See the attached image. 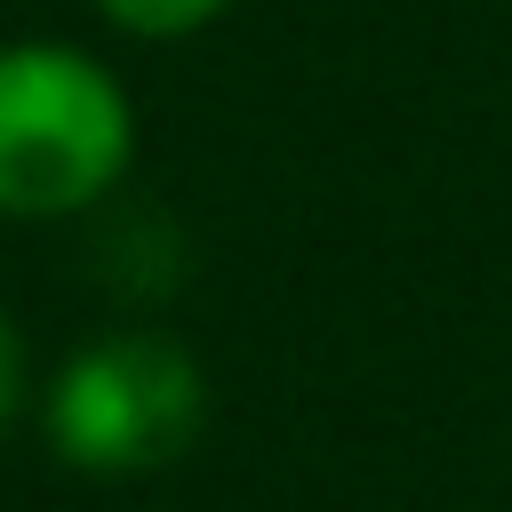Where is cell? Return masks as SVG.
<instances>
[{
  "label": "cell",
  "instance_id": "cell-1",
  "mask_svg": "<svg viewBox=\"0 0 512 512\" xmlns=\"http://www.w3.org/2000/svg\"><path fill=\"white\" fill-rule=\"evenodd\" d=\"M136 152L120 80L64 40L0 48V216L56 224L112 200Z\"/></svg>",
  "mask_w": 512,
  "mask_h": 512
},
{
  "label": "cell",
  "instance_id": "cell-2",
  "mask_svg": "<svg viewBox=\"0 0 512 512\" xmlns=\"http://www.w3.org/2000/svg\"><path fill=\"white\" fill-rule=\"evenodd\" d=\"M200 416H208V376L160 328L96 336L48 384V440L80 472H152L192 448Z\"/></svg>",
  "mask_w": 512,
  "mask_h": 512
},
{
  "label": "cell",
  "instance_id": "cell-3",
  "mask_svg": "<svg viewBox=\"0 0 512 512\" xmlns=\"http://www.w3.org/2000/svg\"><path fill=\"white\" fill-rule=\"evenodd\" d=\"M88 264H96V280H104L120 304H160V296H176V280H184V224H176L168 208H120V216L96 224Z\"/></svg>",
  "mask_w": 512,
  "mask_h": 512
},
{
  "label": "cell",
  "instance_id": "cell-4",
  "mask_svg": "<svg viewBox=\"0 0 512 512\" xmlns=\"http://www.w3.org/2000/svg\"><path fill=\"white\" fill-rule=\"evenodd\" d=\"M232 0H96V16L128 40H192L224 16Z\"/></svg>",
  "mask_w": 512,
  "mask_h": 512
},
{
  "label": "cell",
  "instance_id": "cell-5",
  "mask_svg": "<svg viewBox=\"0 0 512 512\" xmlns=\"http://www.w3.org/2000/svg\"><path fill=\"white\" fill-rule=\"evenodd\" d=\"M16 408H24V336H16V320L0 312V432L16 424Z\"/></svg>",
  "mask_w": 512,
  "mask_h": 512
}]
</instances>
